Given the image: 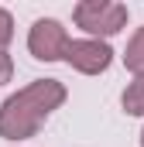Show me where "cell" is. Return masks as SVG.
<instances>
[{
	"mask_svg": "<svg viewBox=\"0 0 144 147\" xmlns=\"http://www.w3.org/2000/svg\"><path fill=\"white\" fill-rule=\"evenodd\" d=\"M65 99V89L55 82V79H45V82H35L31 89H24L21 96L7 99V106L0 113V130L3 137H24L31 134L38 123V116H48L52 106H58Z\"/></svg>",
	"mask_w": 144,
	"mask_h": 147,
	"instance_id": "cell-1",
	"label": "cell"
},
{
	"mask_svg": "<svg viewBox=\"0 0 144 147\" xmlns=\"http://www.w3.org/2000/svg\"><path fill=\"white\" fill-rule=\"evenodd\" d=\"M10 38H14V21H10L7 10H0V48H3Z\"/></svg>",
	"mask_w": 144,
	"mask_h": 147,
	"instance_id": "cell-7",
	"label": "cell"
},
{
	"mask_svg": "<svg viewBox=\"0 0 144 147\" xmlns=\"http://www.w3.org/2000/svg\"><path fill=\"white\" fill-rule=\"evenodd\" d=\"M124 62H127V69H134V72L144 75V28L134 34L130 48H127V55H124Z\"/></svg>",
	"mask_w": 144,
	"mask_h": 147,
	"instance_id": "cell-6",
	"label": "cell"
},
{
	"mask_svg": "<svg viewBox=\"0 0 144 147\" xmlns=\"http://www.w3.org/2000/svg\"><path fill=\"white\" fill-rule=\"evenodd\" d=\"M110 58H113V51L107 45H100V41H69V48H65V62L75 65L79 72H86V75L103 72L110 65Z\"/></svg>",
	"mask_w": 144,
	"mask_h": 147,
	"instance_id": "cell-4",
	"label": "cell"
},
{
	"mask_svg": "<svg viewBox=\"0 0 144 147\" xmlns=\"http://www.w3.org/2000/svg\"><path fill=\"white\" fill-rule=\"evenodd\" d=\"M75 24L89 34H117L127 24V7L107 0H86L75 7Z\"/></svg>",
	"mask_w": 144,
	"mask_h": 147,
	"instance_id": "cell-2",
	"label": "cell"
},
{
	"mask_svg": "<svg viewBox=\"0 0 144 147\" xmlns=\"http://www.w3.org/2000/svg\"><path fill=\"white\" fill-rule=\"evenodd\" d=\"M124 110L134 113V116L144 113V75H137V79L127 86V92H124Z\"/></svg>",
	"mask_w": 144,
	"mask_h": 147,
	"instance_id": "cell-5",
	"label": "cell"
},
{
	"mask_svg": "<svg viewBox=\"0 0 144 147\" xmlns=\"http://www.w3.org/2000/svg\"><path fill=\"white\" fill-rule=\"evenodd\" d=\"M7 79H10V58H7V55L0 51V86H3Z\"/></svg>",
	"mask_w": 144,
	"mask_h": 147,
	"instance_id": "cell-8",
	"label": "cell"
},
{
	"mask_svg": "<svg viewBox=\"0 0 144 147\" xmlns=\"http://www.w3.org/2000/svg\"><path fill=\"white\" fill-rule=\"evenodd\" d=\"M28 48H31V55L41 58V62H55V58H65L69 34H65V28H62L58 21L41 17V21H35V28H31Z\"/></svg>",
	"mask_w": 144,
	"mask_h": 147,
	"instance_id": "cell-3",
	"label": "cell"
}]
</instances>
